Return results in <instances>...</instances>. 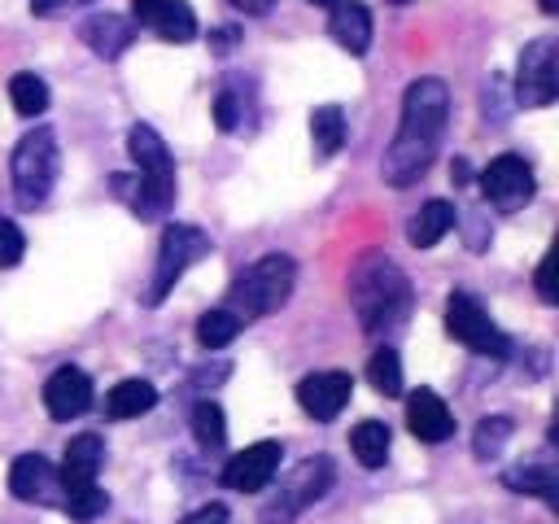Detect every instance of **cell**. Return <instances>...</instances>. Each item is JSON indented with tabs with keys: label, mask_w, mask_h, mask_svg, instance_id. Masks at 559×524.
Returning <instances> with one entry per match:
<instances>
[{
	"label": "cell",
	"mask_w": 559,
	"mask_h": 524,
	"mask_svg": "<svg viewBox=\"0 0 559 524\" xmlns=\"http://www.w3.org/2000/svg\"><path fill=\"white\" fill-rule=\"evenodd\" d=\"M445 122H450V87L432 74L415 79L402 96V118H397V131L380 157V175L384 183L393 188H411L437 157L441 148V135H445Z\"/></svg>",
	"instance_id": "1"
},
{
	"label": "cell",
	"mask_w": 559,
	"mask_h": 524,
	"mask_svg": "<svg viewBox=\"0 0 559 524\" xmlns=\"http://www.w3.org/2000/svg\"><path fill=\"white\" fill-rule=\"evenodd\" d=\"M349 301H354L358 327L367 336H384V332L402 327L411 314V279L402 275L397 262L376 253V258L358 262V271L349 275Z\"/></svg>",
	"instance_id": "2"
},
{
	"label": "cell",
	"mask_w": 559,
	"mask_h": 524,
	"mask_svg": "<svg viewBox=\"0 0 559 524\" xmlns=\"http://www.w3.org/2000/svg\"><path fill=\"white\" fill-rule=\"evenodd\" d=\"M127 153L135 162V175L131 179H118V192L131 201V214L135 218L166 214L175 205V162H170L166 140L148 122H135L127 131Z\"/></svg>",
	"instance_id": "3"
},
{
	"label": "cell",
	"mask_w": 559,
	"mask_h": 524,
	"mask_svg": "<svg viewBox=\"0 0 559 524\" xmlns=\"http://www.w3.org/2000/svg\"><path fill=\"white\" fill-rule=\"evenodd\" d=\"M293 284H297V266L288 253H266L258 262H249L236 284L227 288V310L240 314V319H262V314H275L288 297H293Z\"/></svg>",
	"instance_id": "4"
},
{
	"label": "cell",
	"mask_w": 559,
	"mask_h": 524,
	"mask_svg": "<svg viewBox=\"0 0 559 524\" xmlns=\"http://www.w3.org/2000/svg\"><path fill=\"white\" fill-rule=\"evenodd\" d=\"M57 162H61V153H57V135L48 127H35L17 140V148H13V192L26 210L48 201V192L57 183Z\"/></svg>",
	"instance_id": "5"
},
{
	"label": "cell",
	"mask_w": 559,
	"mask_h": 524,
	"mask_svg": "<svg viewBox=\"0 0 559 524\" xmlns=\"http://www.w3.org/2000/svg\"><path fill=\"white\" fill-rule=\"evenodd\" d=\"M210 253V236L192 223H170L162 231V245H157V266H153V284L144 288V306H162V297L183 279L188 266H197L201 258Z\"/></svg>",
	"instance_id": "6"
},
{
	"label": "cell",
	"mask_w": 559,
	"mask_h": 524,
	"mask_svg": "<svg viewBox=\"0 0 559 524\" xmlns=\"http://www.w3.org/2000/svg\"><path fill=\"white\" fill-rule=\"evenodd\" d=\"M328 489H332V458H323V454L319 458H306V463H297L288 472V480L280 485V493L262 507L258 524H293V515L306 511L310 502H319Z\"/></svg>",
	"instance_id": "7"
},
{
	"label": "cell",
	"mask_w": 559,
	"mask_h": 524,
	"mask_svg": "<svg viewBox=\"0 0 559 524\" xmlns=\"http://www.w3.org/2000/svg\"><path fill=\"white\" fill-rule=\"evenodd\" d=\"M445 327L472 354H485V358H507L511 354V341L502 336V327L485 314V306L472 293H450L445 297Z\"/></svg>",
	"instance_id": "8"
},
{
	"label": "cell",
	"mask_w": 559,
	"mask_h": 524,
	"mask_svg": "<svg viewBox=\"0 0 559 524\" xmlns=\"http://www.w3.org/2000/svg\"><path fill=\"white\" fill-rule=\"evenodd\" d=\"M559 92V44L546 35V39H533L524 52H520V70H515V100L524 109H542L550 105Z\"/></svg>",
	"instance_id": "9"
},
{
	"label": "cell",
	"mask_w": 559,
	"mask_h": 524,
	"mask_svg": "<svg viewBox=\"0 0 559 524\" xmlns=\"http://www.w3.org/2000/svg\"><path fill=\"white\" fill-rule=\"evenodd\" d=\"M537 179H533V166L520 157V153H498L485 170H480V192L485 201H493L498 210H520L528 196H533Z\"/></svg>",
	"instance_id": "10"
},
{
	"label": "cell",
	"mask_w": 559,
	"mask_h": 524,
	"mask_svg": "<svg viewBox=\"0 0 559 524\" xmlns=\"http://www.w3.org/2000/svg\"><path fill=\"white\" fill-rule=\"evenodd\" d=\"M280 458H284V445H280V441H253V445H245L240 454L227 458L223 485L236 489V493H262V489L275 480Z\"/></svg>",
	"instance_id": "11"
},
{
	"label": "cell",
	"mask_w": 559,
	"mask_h": 524,
	"mask_svg": "<svg viewBox=\"0 0 559 524\" xmlns=\"http://www.w3.org/2000/svg\"><path fill=\"white\" fill-rule=\"evenodd\" d=\"M349 393H354V380L345 371H310L297 380V406L314 424H332L349 406Z\"/></svg>",
	"instance_id": "12"
},
{
	"label": "cell",
	"mask_w": 559,
	"mask_h": 524,
	"mask_svg": "<svg viewBox=\"0 0 559 524\" xmlns=\"http://www.w3.org/2000/svg\"><path fill=\"white\" fill-rule=\"evenodd\" d=\"M9 493L35 507H61V472L44 454H17L9 467Z\"/></svg>",
	"instance_id": "13"
},
{
	"label": "cell",
	"mask_w": 559,
	"mask_h": 524,
	"mask_svg": "<svg viewBox=\"0 0 559 524\" xmlns=\"http://www.w3.org/2000/svg\"><path fill=\"white\" fill-rule=\"evenodd\" d=\"M131 17L166 44H188L197 35V13L183 0H131Z\"/></svg>",
	"instance_id": "14"
},
{
	"label": "cell",
	"mask_w": 559,
	"mask_h": 524,
	"mask_svg": "<svg viewBox=\"0 0 559 524\" xmlns=\"http://www.w3.org/2000/svg\"><path fill=\"white\" fill-rule=\"evenodd\" d=\"M44 406L52 419H79L92 406V380L83 367H57L44 384Z\"/></svg>",
	"instance_id": "15"
},
{
	"label": "cell",
	"mask_w": 559,
	"mask_h": 524,
	"mask_svg": "<svg viewBox=\"0 0 559 524\" xmlns=\"http://www.w3.org/2000/svg\"><path fill=\"white\" fill-rule=\"evenodd\" d=\"M406 428H411L419 441L441 445V441L454 437V415H450V406H445L432 389H415V393L406 397Z\"/></svg>",
	"instance_id": "16"
},
{
	"label": "cell",
	"mask_w": 559,
	"mask_h": 524,
	"mask_svg": "<svg viewBox=\"0 0 559 524\" xmlns=\"http://www.w3.org/2000/svg\"><path fill=\"white\" fill-rule=\"evenodd\" d=\"M100 467H105V441L96 432L70 437L66 458H61V493L66 489H79V485H92Z\"/></svg>",
	"instance_id": "17"
},
{
	"label": "cell",
	"mask_w": 559,
	"mask_h": 524,
	"mask_svg": "<svg viewBox=\"0 0 559 524\" xmlns=\"http://www.w3.org/2000/svg\"><path fill=\"white\" fill-rule=\"evenodd\" d=\"M328 35L345 48V52H367L371 48V13L358 0H336L328 13Z\"/></svg>",
	"instance_id": "18"
},
{
	"label": "cell",
	"mask_w": 559,
	"mask_h": 524,
	"mask_svg": "<svg viewBox=\"0 0 559 524\" xmlns=\"http://www.w3.org/2000/svg\"><path fill=\"white\" fill-rule=\"evenodd\" d=\"M79 39H83L96 57L114 61V57H122V52L131 48V22L118 17V13H92V17L79 26Z\"/></svg>",
	"instance_id": "19"
},
{
	"label": "cell",
	"mask_w": 559,
	"mask_h": 524,
	"mask_svg": "<svg viewBox=\"0 0 559 524\" xmlns=\"http://www.w3.org/2000/svg\"><path fill=\"white\" fill-rule=\"evenodd\" d=\"M153 406H157V389H153L148 380H140V376L118 380V384L105 393V415H109V419H135V415H144V410H153Z\"/></svg>",
	"instance_id": "20"
},
{
	"label": "cell",
	"mask_w": 559,
	"mask_h": 524,
	"mask_svg": "<svg viewBox=\"0 0 559 524\" xmlns=\"http://www.w3.org/2000/svg\"><path fill=\"white\" fill-rule=\"evenodd\" d=\"M454 205L450 201H428V205H419V214L406 223V240L415 245V249H432L450 227H454Z\"/></svg>",
	"instance_id": "21"
},
{
	"label": "cell",
	"mask_w": 559,
	"mask_h": 524,
	"mask_svg": "<svg viewBox=\"0 0 559 524\" xmlns=\"http://www.w3.org/2000/svg\"><path fill=\"white\" fill-rule=\"evenodd\" d=\"M502 485L515 489V493H533V498H542L546 507H559V476H555L550 463L511 467V472H502Z\"/></svg>",
	"instance_id": "22"
},
{
	"label": "cell",
	"mask_w": 559,
	"mask_h": 524,
	"mask_svg": "<svg viewBox=\"0 0 559 524\" xmlns=\"http://www.w3.org/2000/svg\"><path fill=\"white\" fill-rule=\"evenodd\" d=\"M349 445H354V458L362 467H384V458H389V424H380V419L354 424Z\"/></svg>",
	"instance_id": "23"
},
{
	"label": "cell",
	"mask_w": 559,
	"mask_h": 524,
	"mask_svg": "<svg viewBox=\"0 0 559 524\" xmlns=\"http://www.w3.org/2000/svg\"><path fill=\"white\" fill-rule=\"evenodd\" d=\"M345 140V114L341 105H319L310 114V144H314V157H332Z\"/></svg>",
	"instance_id": "24"
},
{
	"label": "cell",
	"mask_w": 559,
	"mask_h": 524,
	"mask_svg": "<svg viewBox=\"0 0 559 524\" xmlns=\"http://www.w3.org/2000/svg\"><path fill=\"white\" fill-rule=\"evenodd\" d=\"M240 327H245V319L231 314L227 306L223 310H205L197 319V341H201V349H223V345H231L240 336Z\"/></svg>",
	"instance_id": "25"
},
{
	"label": "cell",
	"mask_w": 559,
	"mask_h": 524,
	"mask_svg": "<svg viewBox=\"0 0 559 524\" xmlns=\"http://www.w3.org/2000/svg\"><path fill=\"white\" fill-rule=\"evenodd\" d=\"M367 384H371L376 393H384V397H397V393H402V358H397V349L380 345V349L367 358Z\"/></svg>",
	"instance_id": "26"
},
{
	"label": "cell",
	"mask_w": 559,
	"mask_h": 524,
	"mask_svg": "<svg viewBox=\"0 0 559 524\" xmlns=\"http://www.w3.org/2000/svg\"><path fill=\"white\" fill-rule=\"evenodd\" d=\"M9 100L22 118H39L48 109V83L39 74H13L9 79Z\"/></svg>",
	"instance_id": "27"
},
{
	"label": "cell",
	"mask_w": 559,
	"mask_h": 524,
	"mask_svg": "<svg viewBox=\"0 0 559 524\" xmlns=\"http://www.w3.org/2000/svg\"><path fill=\"white\" fill-rule=\"evenodd\" d=\"M192 437L201 450H218L227 441V419H223V406L218 402H197L192 406Z\"/></svg>",
	"instance_id": "28"
},
{
	"label": "cell",
	"mask_w": 559,
	"mask_h": 524,
	"mask_svg": "<svg viewBox=\"0 0 559 524\" xmlns=\"http://www.w3.org/2000/svg\"><path fill=\"white\" fill-rule=\"evenodd\" d=\"M105 507H109V493H105L96 480H92V485H79V489H66V493H61V511H70L79 524L96 520Z\"/></svg>",
	"instance_id": "29"
},
{
	"label": "cell",
	"mask_w": 559,
	"mask_h": 524,
	"mask_svg": "<svg viewBox=\"0 0 559 524\" xmlns=\"http://www.w3.org/2000/svg\"><path fill=\"white\" fill-rule=\"evenodd\" d=\"M511 428H515V424H511L507 415H485L480 428H476V454H480V458H493L498 445L511 437Z\"/></svg>",
	"instance_id": "30"
},
{
	"label": "cell",
	"mask_w": 559,
	"mask_h": 524,
	"mask_svg": "<svg viewBox=\"0 0 559 524\" xmlns=\"http://www.w3.org/2000/svg\"><path fill=\"white\" fill-rule=\"evenodd\" d=\"M22 253H26V236H22V227H17L13 218L0 214V266H17Z\"/></svg>",
	"instance_id": "31"
},
{
	"label": "cell",
	"mask_w": 559,
	"mask_h": 524,
	"mask_svg": "<svg viewBox=\"0 0 559 524\" xmlns=\"http://www.w3.org/2000/svg\"><path fill=\"white\" fill-rule=\"evenodd\" d=\"M214 122H218V131H236L245 122V105H240L236 92H218L214 96Z\"/></svg>",
	"instance_id": "32"
},
{
	"label": "cell",
	"mask_w": 559,
	"mask_h": 524,
	"mask_svg": "<svg viewBox=\"0 0 559 524\" xmlns=\"http://www.w3.org/2000/svg\"><path fill=\"white\" fill-rule=\"evenodd\" d=\"M537 297L546 301V306H555L559 301V288H555V249L542 258V266H537Z\"/></svg>",
	"instance_id": "33"
},
{
	"label": "cell",
	"mask_w": 559,
	"mask_h": 524,
	"mask_svg": "<svg viewBox=\"0 0 559 524\" xmlns=\"http://www.w3.org/2000/svg\"><path fill=\"white\" fill-rule=\"evenodd\" d=\"M83 4H92V0H31V13L35 17H61V13L83 9Z\"/></svg>",
	"instance_id": "34"
},
{
	"label": "cell",
	"mask_w": 559,
	"mask_h": 524,
	"mask_svg": "<svg viewBox=\"0 0 559 524\" xmlns=\"http://www.w3.org/2000/svg\"><path fill=\"white\" fill-rule=\"evenodd\" d=\"M183 524H231V515H227V507L223 502H205L201 511H192Z\"/></svg>",
	"instance_id": "35"
},
{
	"label": "cell",
	"mask_w": 559,
	"mask_h": 524,
	"mask_svg": "<svg viewBox=\"0 0 559 524\" xmlns=\"http://www.w3.org/2000/svg\"><path fill=\"white\" fill-rule=\"evenodd\" d=\"M231 4H236L240 13H249V17H262V13H266L275 0H231Z\"/></svg>",
	"instance_id": "36"
},
{
	"label": "cell",
	"mask_w": 559,
	"mask_h": 524,
	"mask_svg": "<svg viewBox=\"0 0 559 524\" xmlns=\"http://www.w3.org/2000/svg\"><path fill=\"white\" fill-rule=\"evenodd\" d=\"M450 179H454V183H467V162H454V170H450Z\"/></svg>",
	"instance_id": "37"
},
{
	"label": "cell",
	"mask_w": 559,
	"mask_h": 524,
	"mask_svg": "<svg viewBox=\"0 0 559 524\" xmlns=\"http://www.w3.org/2000/svg\"><path fill=\"white\" fill-rule=\"evenodd\" d=\"M537 9H542V13H555V9H559V0H537Z\"/></svg>",
	"instance_id": "38"
},
{
	"label": "cell",
	"mask_w": 559,
	"mask_h": 524,
	"mask_svg": "<svg viewBox=\"0 0 559 524\" xmlns=\"http://www.w3.org/2000/svg\"><path fill=\"white\" fill-rule=\"evenodd\" d=\"M310 4H323V9H332V4H336V0H310Z\"/></svg>",
	"instance_id": "39"
},
{
	"label": "cell",
	"mask_w": 559,
	"mask_h": 524,
	"mask_svg": "<svg viewBox=\"0 0 559 524\" xmlns=\"http://www.w3.org/2000/svg\"><path fill=\"white\" fill-rule=\"evenodd\" d=\"M384 4H411V0H384Z\"/></svg>",
	"instance_id": "40"
}]
</instances>
